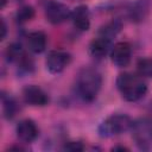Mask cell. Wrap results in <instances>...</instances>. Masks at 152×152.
I'll return each instance as SVG.
<instances>
[{
    "instance_id": "1",
    "label": "cell",
    "mask_w": 152,
    "mask_h": 152,
    "mask_svg": "<svg viewBox=\"0 0 152 152\" xmlns=\"http://www.w3.org/2000/svg\"><path fill=\"white\" fill-rule=\"evenodd\" d=\"M102 87V76L94 69H82L77 76L76 88L81 99L86 102H93Z\"/></svg>"
},
{
    "instance_id": "2",
    "label": "cell",
    "mask_w": 152,
    "mask_h": 152,
    "mask_svg": "<svg viewBox=\"0 0 152 152\" xmlns=\"http://www.w3.org/2000/svg\"><path fill=\"white\" fill-rule=\"evenodd\" d=\"M116 87L122 99L129 102L140 100L147 91V86L142 78L131 72L120 74L116 78Z\"/></svg>"
},
{
    "instance_id": "3",
    "label": "cell",
    "mask_w": 152,
    "mask_h": 152,
    "mask_svg": "<svg viewBox=\"0 0 152 152\" xmlns=\"http://www.w3.org/2000/svg\"><path fill=\"white\" fill-rule=\"evenodd\" d=\"M133 120L126 114H112L99 126V134L103 138L122 134L131 129Z\"/></svg>"
},
{
    "instance_id": "4",
    "label": "cell",
    "mask_w": 152,
    "mask_h": 152,
    "mask_svg": "<svg viewBox=\"0 0 152 152\" xmlns=\"http://www.w3.org/2000/svg\"><path fill=\"white\" fill-rule=\"evenodd\" d=\"M133 132V138L141 150H150L152 147V120L147 118H141L133 121L131 127Z\"/></svg>"
},
{
    "instance_id": "5",
    "label": "cell",
    "mask_w": 152,
    "mask_h": 152,
    "mask_svg": "<svg viewBox=\"0 0 152 152\" xmlns=\"http://www.w3.org/2000/svg\"><path fill=\"white\" fill-rule=\"evenodd\" d=\"M71 17L69 7L59 1H49L45 6V18L50 24L58 25Z\"/></svg>"
},
{
    "instance_id": "6",
    "label": "cell",
    "mask_w": 152,
    "mask_h": 152,
    "mask_svg": "<svg viewBox=\"0 0 152 152\" xmlns=\"http://www.w3.org/2000/svg\"><path fill=\"white\" fill-rule=\"evenodd\" d=\"M70 62H71V56L69 52L63 50H52L46 56L45 65L51 74H59L65 68H68Z\"/></svg>"
},
{
    "instance_id": "7",
    "label": "cell",
    "mask_w": 152,
    "mask_h": 152,
    "mask_svg": "<svg viewBox=\"0 0 152 152\" xmlns=\"http://www.w3.org/2000/svg\"><path fill=\"white\" fill-rule=\"evenodd\" d=\"M132 58V48L127 42L116 43L110 50V59L118 68H125L129 64Z\"/></svg>"
},
{
    "instance_id": "8",
    "label": "cell",
    "mask_w": 152,
    "mask_h": 152,
    "mask_svg": "<svg viewBox=\"0 0 152 152\" xmlns=\"http://www.w3.org/2000/svg\"><path fill=\"white\" fill-rule=\"evenodd\" d=\"M23 97L24 101L30 104V106H36V107H43L46 106L50 101L48 94L38 86L30 84L24 88L23 90Z\"/></svg>"
},
{
    "instance_id": "9",
    "label": "cell",
    "mask_w": 152,
    "mask_h": 152,
    "mask_svg": "<svg viewBox=\"0 0 152 152\" xmlns=\"http://www.w3.org/2000/svg\"><path fill=\"white\" fill-rule=\"evenodd\" d=\"M15 133H17V137L21 141L32 142L37 139L39 131L34 121H32L31 119H24L18 122L15 127Z\"/></svg>"
},
{
    "instance_id": "10",
    "label": "cell",
    "mask_w": 152,
    "mask_h": 152,
    "mask_svg": "<svg viewBox=\"0 0 152 152\" xmlns=\"http://www.w3.org/2000/svg\"><path fill=\"white\" fill-rule=\"evenodd\" d=\"M112 40L102 37V36H97L96 38H94L90 44H89V55L96 59H101L103 57L107 56V53L112 50Z\"/></svg>"
},
{
    "instance_id": "11",
    "label": "cell",
    "mask_w": 152,
    "mask_h": 152,
    "mask_svg": "<svg viewBox=\"0 0 152 152\" xmlns=\"http://www.w3.org/2000/svg\"><path fill=\"white\" fill-rule=\"evenodd\" d=\"M74 26L80 31H88L90 27V14L86 5H78L71 12Z\"/></svg>"
},
{
    "instance_id": "12",
    "label": "cell",
    "mask_w": 152,
    "mask_h": 152,
    "mask_svg": "<svg viewBox=\"0 0 152 152\" xmlns=\"http://www.w3.org/2000/svg\"><path fill=\"white\" fill-rule=\"evenodd\" d=\"M46 44H48V38L43 31H33L27 37L28 50L33 53H42L43 51H45Z\"/></svg>"
},
{
    "instance_id": "13",
    "label": "cell",
    "mask_w": 152,
    "mask_h": 152,
    "mask_svg": "<svg viewBox=\"0 0 152 152\" xmlns=\"http://www.w3.org/2000/svg\"><path fill=\"white\" fill-rule=\"evenodd\" d=\"M120 30H121V23L119 20H113V21L107 23L106 25H103L100 28L99 36H102V37H106V38L113 40V38L120 32Z\"/></svg>"
},
{
    "instance_id": "14",
    "label": "cell",
    "mask_w": 152,
    "mask_h": 152,
    "mask_svg": "<svg viewBox=\"0 0 152 152\" xmlns=\"http://www.w3.org/2000/svg\"><path fill=\"white\" fill-rule=\"evenodd\" d=\"M2 112L7 120L13 119L18 112V104L15 100L10 96H2Z\"/></svg>"
},
{
    "instance_id": "15",
    "label": "cell",
    "mask_w": 152,
    "mask_h": 152,
    "mask_svg": "<svg viewBox=\"0 0 152 152\" xmlns=\"http://www.w3.org/2000/svg\"><path fill=\"white\" fill-rule=\"evenodd\" d=\"M24 55L25 53H24L23 46L19 43H12L6 49V57H7V61H10V62H17L18 63Z\"/></svg>"
},
{
    "instance_id": "16",
    "label": "cell",
    "mask_w": 152,
    "mask_h": 152,
    "mask_svg": "<svg viewBox=\"0 0 152 152\" xmlns=\"http://www.w3.org/2000/svg\"><path fill=\"white\" fill-rule=\"evenodd\" d=\"M34 17V8L30 5L21 6L15 13V20L19 24H25Z\"/></svg>"
},
{
    "instance_id": "17",
    "label": "cell",
    "mask_w": 152,
    "mask_h": 152,
    "mask_svg": "<svg viewBox=\"0 0 152 152\" xmlns=\"http://www.w3.org/2000/svg\"><path fill=\"white\" fill-rule=\"evenodd\" d=\"M137 69L140 76L152 77V57L140 58L137 63Z\"/></svg>"
},
{
    "instance_id": "18",
    "label": "cell",
    "mask_w": 152,
    "mask_h": 152,
    "mask_svg": "<svg viewBox=\"0 0 152 152\" xmlns=\"http://www.w3.org/2000/svg\"><path fill=\"white\" fill-rule=\"evenodd\" d=\"M129 12H131L132 20L139 21V20H142L145 18V14L147 12V6H146V4L144 1H139L135 5L132 6V8H131Z\"/></svg>"
},
{
    "instance_id": "19",
    "label": "cell",
    "mask_w": 152,
    "mask_h": 152,
    "mask_svg": "<svg viewBox=\"0 0 152 152\" xmlns=\"http://www.w3.org/2000/svg\"><path fill=\"white\" fill-rule=\"evenodd\" d=\"M63 150L65 151H71V152H78L84 150V145L81 141H68L64 144Z\"/></svg>"
},
{
    "instance_id": "20",
    "label": "cell",
    "mask_w": 152,
    "mask_h": 152,
    "mask_svg": "<svg viewBox=\"0 0 152 152\" xmlns=\"http://www.w3.org/2000/svg\"><path fill=\"white\" fill-rule=\"evenodd\" d=\"M1 30H2V33H1V40H2V39H5L6 33H7V26H6V23L4 19L1 20Z\"/></svg>"
},
{
    "instance_id": "21",
    "label": "cell",
    "mask_w": 152,
    "mask_h": 152,
    "mask_svg": "<svg viewBox=\"0 0 152 152\" xmlns=\"http://www.w3.org/2000/svg\"><path fill=\"white\" fill-rule=\"evenodd\" d=\"M112 150L113 151H118V150H120V151H128V148L125 147V146H116V147H113Z\"/></svg>"
},
{
    "instance_id": "22",
    "label": "cell",
    "mask_w": 152,
    "mask_h": 152,
    "mask_svg": "<svg viewBox=\"0 0 152 152\" xmlns=\"http://www.w3.org/2000/svg\"><path fill=\"white\" fill-rule=\"evenodd\" d=\"M7 1H8V0H1V7H2V8H4L5 6H6V4H7Z\"/></svg>"
}]
</instances>
